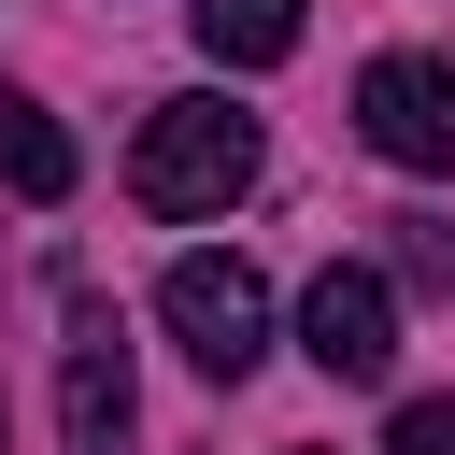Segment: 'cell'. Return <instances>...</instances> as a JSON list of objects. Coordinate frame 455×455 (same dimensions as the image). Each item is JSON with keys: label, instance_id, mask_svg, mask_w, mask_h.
Segmentation results:
<instances>
[{"label": "cell", "instance_id": "cell-8", "mask_svg": "<svg viewBox=\"0 0 455 455\" xmlns=\"http://www.w3.org/2000/svg\"><path fill=\"white\" fill-rule=\"evenodd\" d=\"M384 455H455V398H412V412H398V441H384Z\"/></svg>", "mask_w": 455, "mask_h": 455}, {"label": "cell", "instance_id": "cell-3", "mask_svg": "<svg viewBox=\"0 0 455 455\" xmlns=\"http://www.w3.org/2000/svg\"><path fill=\"white\" fill-rule=\"evenodd\" d=\"M128 427H142L128 327H114V299H71V327H57V455H128Z\"/></svg>", "mask_w": 455, "mask_h": 455}, {"label": "cell", "instance_id": "cell-5", "mask_svg": "<svg viewBox=\"0 0 455 455\" xmlns=\"http://www.w3.org/2000/svg\"><path fill=\"white\" fill-rule=\"evenodd\" d=\"M355 128H370V156L384 171H455V71L441 57H370L355 71Z\"/></svg>", "mask_w": 455, "mask_h": 455}, {"label": "cell", "instance_id": "cell-6", "mask_svg": "<svg viewBox=\"0 0 455 455\" xmlns=\"http://www.w3.org/2000/svg\"><path fill=\"white\" fill-rule=\"evenodd\" d=\"M185 28H199V57H228V71L299 57V0H185Z\"/></svg>", "mask_w": 455, "mask_h": 455}, {"label": "cell", "instance_id": "cell-2", "mask_svg": "<svg viewBox=\"0 0 455 455\" xmlns=\"http://www.w3.org/2000/svg\"><path fill=\"white\" fill-rule=\"evenodd\" d=\"M156 327L213 370V384H242L256 355H270V284L242 270V256H171V284H156Z\"/></svg>", "mask_w": 455, "mask_h": 455}, {"label": "cell", "instance_id": "cell-1", "mask_svg": "<svg viewBox=\"0 0 455 455\" xmlns=\"http://www.w3.org/2000/svg\"><path fill=\"white\" fill-rule=\"evenodd\" d=\"M242 185H256V114H242V100L199 85V100H156V114H142V142H128V199H142V213L199 228V213H228Z\"/></svg>", "mask_w": 455, "mask_h": 455}, {"label": "cell", "instance_id": "cell-7", "mask_svg": "<svg viewBox=\"0 0 455 455\" xmlns=\"http://www.w3.org/2000/svg\"><path fill=\"white\" fill-rule=\"evenodd\" d=\"M0 185L14 199H71V128L43 100H0Z\"/></svg>", "mask_w": 455, "mask_h": 455}, {"label": "cell", "instance_id": "cell-4", "mask_svg": "<svg viewBox=\"0 0 455 455\" xmlns=\"http://www.w3.org/2000/svg\"><path fill=\"white\" fill-rule=\"evenodd\" d=\"M299 341H313L327 384H384V370H398V284L355 270V256H327V270L299 284Z\"/></svg>", "mask_w": 455, "mask_h": 455}]
</instances>
